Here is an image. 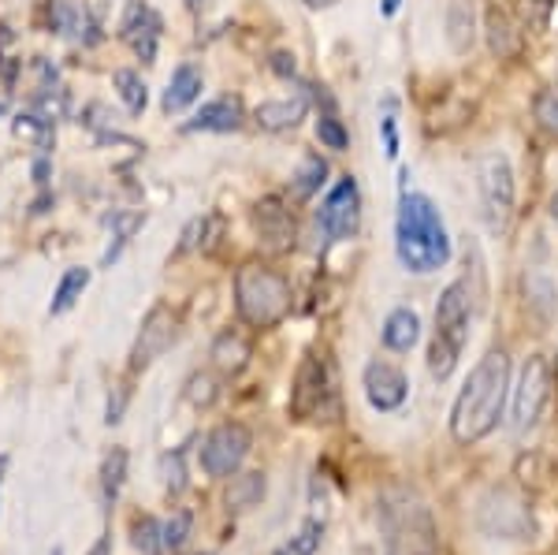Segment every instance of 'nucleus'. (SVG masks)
Masks as SVG:
<instances>
[{"instance_id":"obj_1","label":"nucleus","mask_w":558,"mask_h":555,"mask_svg":"<svg viewBox=\"0 0 558 555\" xmlns=\"http://www.w3.org/2000/svg\"><path fill=\"white\" fill-rule=\"evenodd\" d=\"M510 396V354L495 347L473 365L451 407V436L458 444H481L502 422V407Z\"/></svg>"},{"instance_id":"obj_2","label":"nucleus","mask_w":558,"mask_h":555,"mask_svg":"<svg viewBox=\"0 0 558 555\" xmlns=\"http://www.w3.org/2000/svg\"><path fill=\"white\" fill-rule=\"evenodd\" d=\"M395 254L399 265L413 276L439 273L451 262V236L444 228L436 202L428 194H399V217H395Z\"/></svg>"},{"instance_id":"obj_3","label":"nucleus","mask_w":558,"mask_h":555,"mask_svg":"<svg viewBox=\"0 0 558 555\" xmlns=\"http://www.w3.org/2000/svg\"><path fill=\"white\" fill-rule=\"evenodd\" d=\"M470 325H473L470 280L447 283L436 302V328H432V343H428V373L436 381H447L458 370V358H462L465 343H470Z\"/></svg>"},{"instance_id":"obj_4","label":"nucleus","mask_w":558,"mask_h":555,"mask_svg":"<svg viewBox=\"0 0 558 555\" xmlns=\"http://www.w3.org/2000/svg\"><path fill=\"white\" fill-rule=\"evenodd\" d=\"M235 310L250 328H276L291 313V283L272 265L246 262L235 273Z\"/></svg>"},{"instance_id":"obj_5","label":"nucleus","mask_w":558,"mask_h":555,"mask_svg":"<svg viewBox=\"0 0 558 555\" xmlns=\"http://www.w3.org/2000/svg\"><path fill=\"white\" fill-rule=\"evenodd\" d=\"M336 388H339L336 365L324 354H305L299 373H294L291 414L299 422H328V418H336V399H339Z\"/></svg>"},{"instance_id":"obj_6","label":"nucleus","mask_w":558,"mask_h":555,"mask_svg":"<svg viewBox=\"0 0 558 555\" xmlns=\"http://www.w3.org/2000/svg\"><path fill=\"white\" fill-rule=\"evenodd\" d=\"M476 526L488 536H495V541H529L536 530L533 504H529L525 492L499 485L481 499V507H476Z\"/></svg>"},{"instance_id":"obj_7","label":"nucleus","mask_w":558,"mask_h":555,"mask_svg":"<svg viewBox=\"0 0 558 555\" xmlns=\"http://www.w3.org/2000/svg\"><path fill=\"white\" fill-rule=\"evenodd\" d=\"M476 191H481V209L492 231H507L514 217V168L507 154H484L476 168Z\"/></svg>"},{"instance_id":"obj_8","label":"nucleus","mask_w":558,"mask_h":555,"mask_svg":"<svg viewBox=\"0 0 558 555\" xmlns=\"http://www.w3.org/2000/svg\"><path fill=\"white\" fill-rule=\"evenodd\" d=\"M387 555H439V533L428 507H387Z\"/></svg>"},{"instance_id":"obj_9","label":"nucleus","mask_w":558,"mask_h":555,"mask_svg":"<svg viewBox=\"0 0 558 555\" xmlns=\"http://www.w3.org/2000/svg\"><path fill=\"white\" fill-rule=\"evenodd\" d=\"M551 388H555V370L547 365L544 354H533L521 365V377L514 388V422H510L514 433H529L539 422L544 407L551 402Z\"/></svg>"},{"instance_id":"obj_10","label":"nucleus","mask_w":558,"mask_h":555,"mask_svg":"<svg viewBox=\"0 0 558 555\" xmlns=\"http://www.w3.org/2000/svg\"><path fill=\"white\" fill-rule=\"evenodd\" d=\"M317 224L328 243H343V239L357 236V228H362V191H357L354 176H343L331 186L328 198L317 209Z\"/></svg>"},{"instance_id":"obj_11","label":"nucleus","mask_w":558,"mask_h":555,"mask_svg":"<svg viewBox=\"0 0 558 555\" xmlns=\"http://www.w3.org/2000/svg\"><path fill=\"white\" fill-rule=\"evenodd\" d=\"M250 447H254V436H250L246 425H239V422L216 425L202 441V470L209 473V478H231V473H239V467L246 462Z\"/></svg>"},{"instance_id":"obj_12","label":"nucleus","mask_w":558,"mask_h":555,"mask_svg":"<svg viewBox=\"0 0 558 555\" xmlns=\"http://www.w3.org/2000/svg\"><path fill=\"white\" fill-rule=\"evenodd\" d=\"M362 388H365L368 407L380 410V414H395V410H402L410 399L407 373H402L395 362H384V358H373V362L365 365Z\"/></svg>"},{"instance_id":"obj_13","label":"nucleus","mask_w":558,"mask_h":555,"mask_svg":"<svg viewBox=\"0 0 558 555\" xmlns=\"http://www.w3.org/2000/svg\"><path fill=\"white\" fill-rule=\"evenodd\" d=\"M179 336V317L168 306H153L146 313L138 328V339H134V351H131V370H149L168 347L175 343Z\"/></svg>"},{"instance_id":"obj_14","label":"nucleus","mask_w":558,"mask_h":555,"mask_svg":"<svg viewBox=\"0 0 558 555\" xmlns=\"http://www.w3.org/2000/svg\"><path fill=\"white\" fill-rule=\"evenodd\" d=\"M254 228L257 239L268 254H283V250L294 246V236H299V224H294V213L287 209L283 198H260L254 205Z\"/></svg>"},{"instance_id":"obj_15","label":"nucleus","mask_w":558,"mask_h":555,"mask_svg":"<svg viewBox=\"0 0 558 555\" xmlns=\"http://www.w3.org/2000/svg\"><path fill=\"white\" fill-rule=\"evenodd\" d=\"M160 15L153 12L149 4L134 0L128 8V20H123V38L131 41V49L142 57V64H153L157 60V41H160Z\"/></svg>"},{"instance_id":"obj_16","label":"nucleus","mask_w":558,"mask_h":555,"mask_svg":"<svg viewBox=\"0 0 558 555\" xmlns=\"http://www.w3.org/2000/svg\"><path fill=\"white\" fill-rule=\"evenodd\" d=\"M246 109H242L239 97H216V101L202 105V112L186 123V131H209V134H231L242 128Z\"/></svg>"},{"instance_id":"obj_17","label":"nucleus","mask_w":558,"mask_h":555,"mask_svg":"<svg viewBox=\"0 0 558 555\" xmlns=\"http://www.w3.org/2000/svg\"><path fill=\"white\" fill-rule=\"evenodd\" d=\"M484 34H488L492 57H499V60H518L521 57V45H525V38H521L514 20H510L502 8H488V12H484Z\"/></svg>"},{"instance_id":"obj_18","label":"nucleus","mask_w":558,"mask_h":555,"mask_svg":"<svg viewBox=\"0 0 558 555\" xmlns=\"http://www.w3.org/2000/svg\"><path fill=\"white\" fill-rule=\"evenodd\" d=\"M444 31H447V45H451L458 57L473 49V41H476V8H473V0H447Z\"/></svg>"},{"instance_id":"obj_19","label":"nucleus","mask_w":558,"mask_h":555,"mask_svg":"<svg viewBox=\"0 0 558 555\" xmlns=\"http://www.w3.org/2000/svg\"><path fill=\"white\" fill-rule=\"evenodd\" d=\"M380 339H384L387 351H395V354L413 351V347H417V339H421V317H417V310L399 306V310L387 313Z\"/></svg>"},{"instance_id":"obj_20","label":"nucleus","mask_w":558,"mask_h":555,"mask_svg":"<svg viewBox=\"0 0 558 555\" xmlns=\"http://www.w3.org/2000/svg\"><path fill=\"white\" fill-rule=\"evenodd\" d=\"M213 365L220 373H228V377H235V373H242L250 365V358H254V347H250V339L235 333V328H228V333H220L213 339Z\"/></svg>"},{"instance_id":"obj_21","label":"nucleus","mask_w":558,"mask_h":555,"mask_svg":"<svg viewBox=\"0 0 558 555\" xmlns=\"http://www.w3.org/2000/svg\"><path fill=\"white\" fill-rule=\"evenodd\" d=\"M305 112H310V101L299 94V97H283V101L257 105L254 120H257V128H265V131H291L305 120Z\"/></svg>"},{"instance_id":"obj_22","label":"nucleus","mask_w":558,"mask_h":555,"mask_svg":"<svg viewBox=\"0 0 558 555\" xmlns=\"http://www.w3.org/2000/svg\"><path fill=\"white\" fill-rule=\"evenodd\" d=\"M197 97H202V71L194 64H179L172 71V79H168V89H165V101H160V109L168 116L172 112H183L186 105H194Z\"/></svg>"},{"instance_id":"obj_23","label":"nucleus","mask_w":558,"mask_h":555,"mask_svg":"<svg viewBox=\"0 0 558 555\" xmlns=\"http://www.w3.org/2000/svg\"><path fill=\"white\" fill-rule=\"evenodd\" d=\"M265 473L250 470V473H231V485L223 492V504H228V511H254V507L265 499Z\"/></svg>"},{"instance_id":"obj_24","label":"nucleus","mask_w":558,"mask_h":555,"mask_svg":"<svg viewBox=\"0 0 558 555\" xmlns=\"http://www.w3.org/2000/svg\"><path fill=\"white\" fill-rule=\"evenodd\" d=\"M324 179H328V160L317 157V154L302 157L299 172H294V179H291V194L299 202H310L313 194H317L320 186H324Z\"/></svg>"},{"instance_id":"obj_25","label":"nucleus","mask_w":558,"mask_h":555,"mask_svg":"<svg viewBox=\"0 0 558 555\" xmlns=\"http://www.w3.org/2000/svg\"><path fill=\"white\" fill-rule=\"evenodd\" d=\"M86 283H89V268H83V265L68 268V273L60 276V283H57V294H52V302H49L52 317H60V313H68L71 306H75V302L83 299Z\"/></svg>"},{"instance_id":"obj_26","label":"nucleus","mask_w":558,"mask_h":555,"mask_svg":"<svg viewBox=\"0 0 558 555\" xmlns=\"http://www.w3.org/2000/svg\"><path fill=\"white\" fill-rule=\"evenodd\" d=\"M123 481H128V451H123V447H112V451H108V459H105V467H101V499H105V507L116 504Z\"/></svg>"},{"instance_id":"obj_27","label":"nucleus","mask_w":558,"mask_h":555,"mask_svg":"<svg viewBox=\"0 0 558 555\" xmlns=\"http://www.w3.org/2000/svg\"><path fill=\"white\" fill-rule=\"evenodd\" d=\"M131 544L142 555H160V552H165V526H160L157 518H149V515L134 518V522H131Z\"/></svg>"},{"instance_id":"obj_28","label":"nucleus","mask_w":558,"mask_h":555,"mask_svg":"<svg viewBox=\"0 0 558 555\" xmlns=\"http://www.w3.org/2000/svg\"><path fill=\"white\" fill-rule=\"evenodd\" d=\"M49 23L57 26V34H64V38H78V34L86 31V12L75 0H52Z\"/></svg>"},{"instance_id":"obj_29","label":"nucleus","mask_w":558,"mask_h":555,"mask_svg":"<svg viewBox=\"0 0 558 555\" xmlns=\"http://www.w3.org/2000/svg\"><path fill=\"white\" fill-rule=\"evenodd\" d=\"M112 83H116V89H120V97H123V105L138 116V112H146V105H149V89H146V83H142V75L138 71H116L112 75Z\"/></svg>"},{"instance_id":"obj_30","label":"nucleus","mask_w":558,"mask_h":555,"mask_svg":"<svg viewBox=\"0 0 558 555\" xmlns=\"http://www.w3.org/2000/svg\"><path fill=\"white\" fill-rule=\"evenodd\" d=\"M317 138H320V146H328V149L350 146V134L343 128V120L336 116V105H328V109L317 116Z\"/></svg>"},{"instance_id":"obj_31","label":"nucleus","mask_w":558,"mask_h":555,"mask_svg":"<svg viewBox=\"0 0 558 555\" xmlns=\"http://www.w3.org/2000/svg\"><path fill=\"white\" fill-rule=\"evenodd\" d=\"M194 533V515L191 511H175L172 522L165 526V548L168 552H183V544L191 541Z\"/></svg>"},{"instance_id":"obj_32","label":"nucleus","mask_w":558,"mask_h":555,"mask_svg":"<svg viewBox=\"0 0 558 555\" xmlns=\"http://www.w3.org/2000/svg\"><path fill=\"white\" fill-rule=\"evenodd\" d=\"M216 396H220V388H216V381L209 373H194V377L186 381V399H191L197 410H209Z\"/></svg>"},{"instance_id":"obj_33","label":"nucleus","mask_w":558,"mask_h":555,"mask_svg":"<svg viewBox=\"0 0 558 555\" xmlns=\"http://www.w3.org/2000/svg\"><path fill=\"white\" fill-rule=\"evenodd\" d=\"M533 112H536V123H539V128L558 134V89H544V94H536Z\"/></svg>"},{"instance_id":"obj_34","label":"nucleus","mask_w":558,"mask_h":555,"mask_svg":"<svg viewBox=\"0 0 558 555\" xmlns=\"http://www.w3.org/2000/svg\"><path fill=\"white\" fill-rule=\"evenodd\" d=\"M160 473H165V488L179 496V492L186 488V470H183V451H172L165 455V462H160Z\"/></svg>"},{"instance_id":"obj_35","label":"nucleus","mask_w":558,"mask_h":555,"mask_svg":"<svg viewBox=\"0 0 558 555\" xmlns=\"http://www.w3.org/2000/svg\"><path fill=\"white\" fill-rule=\"evenodd\" d=\"M380 131H384V149H387V157H399V128H395V105H391V101H384Z\"/></svg>"},{"instance_id":"obj_36","label":"nucleus","mask_w":558,"mask_h":555,"mask_svg":"<svg viewBox=\"0 0 558 555\" xmlns=\"http://www.w3.org/2000/svg\"><path fill=\"white\" fill-rule=\"evenodd\" d=\"M123 407H128V388H116V399H108V418L105 422L108 425H116V422H123Z\"/></svg>"},{"instance_id":"obj_37","label":"nucleus","mask_w":558,"mask_h":555,"mask_svg":"<svg viewBox=\"0 0 558 555\" xmlns=\"http://www.w3.org/2000/svg\"><path fill=\"white\" fill-rule=\"evenodd\" d=\"M272 68L279 71V75H294V57H287V52H276Z\"/></svg>"},{"instance_id":"obj_38","label":"nucleus","mask_w":558,"mask_h":555,"mask_svg":"<svg viewBox=\"0 0 558 555\" xmlns=\"http://www.w3.org/2000/svg\"><path fill=\"white\" fill-rule=\"evenodd\" d=\"M34 179H38L41 186L49 183V160H45V157H38V160H34Z\"/></svg>"},{"instance_id":"obj_39","label":"nucleus","mask_w":558,"mask_h":555,"mask_svg":"<svg viewBox=\"0 0 558 555\" xmlns=\"http://www.w3.org/2000/svg\"><path fill=\"white\" fill-rule=\"evenodd\" d=\"M89 555H112V536H101V541H97V548L94 552H89Z\"/></svg>"},{"instance_id":"obj_40","label":"nucleus","mask_w":558,"mask_h":555,"mask_svg":"<svg viewBox=\"0 0 558 555\" xmlns=\"http://www.w3.org/2000/svg\"><path fill=\"white\" fill-rule=\"evenodd\" d=\"M399 8H402V0H380V12L384 15H395Z\"/></svg>"},{"instance_id":"obj_41","label":"nucleus","mask_w":558,"mask_h":555,"mask_svg":"<svg viewBox=\"0 0 558 555\" xmlns=\"http://www.w3.org/2000/svg\"><path fill=\"white\" fill-rule=\"evenodd\" d=\"M272 555H305V552L299 548V544H294V541H291V544H283V548H276Z\"/></svg>"},{"instance_id":"obj_42","label":"nucleus","mask_w":558,"mask_h":555,"mask_svg":"<svg viewBox=\"0 0 558 555\" xmlns=\"http://www.w3.org/2000/svg\"><path fill=\"white\" fill-rule=\"evenodd\" d=\"M551 220L558 224V194H555V198H551Z\"/></svg>"},{"instance_id":"obj_43","label":"nucleus","mask_w":558,"mask_h":555,"mask_svg":"<svg viewBox=\"0 0 558 555\" xmlns=\"http://www.w3.org/2000/svg\"><path fill=\"white\" fill-rule=\"evenodd\" d=\"M4 470H8V455H0V478H4Z\"/></svg>"},{"instance_id":"obj_44","label":"nucleus","mask_w":558,"mask_h":555,"mask_svg":"<svg viewBox=\"0 0 558 555\" xmlns=\"http://www.w3.org/2000/svg\"><path fill=\"white\" fill-rule=\"evenodd\" d=\"M310 4H313V8H317V4H328V0H310Z\"/></svg>"},{"instance_id":"obj_45","label":"nucleus","mask_w":558,"mask_h":555,"mask_svg":"<svg viewBox=\"0 0 558 555\" xmlns=\"http://www.w3.org/2000/svg\"><path fill=\"white\" fill-rule=\"evenodd\" d=\"M186 4H191V8H197V4H202V0H186Z\"/></svg>"},{"instance_id":"obj_46","label":"nucleus","mask_w":558,"mask_h":555,"mask_svg":"<svg viewBox=\"0 0 558 555\" xmlns=\"http://www.w3.org/2000/svg\"><path fill=\"white\" fill-rule=\"evenodd\" d=\"M555 381H558V354H555Z\"/></svg>"},{"instance_id":"obj_47","label":"nucleus","mask_w":558,"mask_h":555,"mask_svg":"<svg viewBox=\"0 0 558 555\" xmlns=\"http://www.w3.org/2000/svg\"><path fill=\"white\" fill-rule=\"evenodd\" d=\"M52 555H64V548H52Z\"/></svg>"},{"instance_id":"obj_48","label":"nucleus","mask_w":558,"mask_h":555,"mask_svg":"<svg viewBox=\"0 0 558 555\" xmlns=\"http://www.w3.org/2000/svg\"><path fill=\"white\" fill-rule=\"evenodd\" d=\"M197 555H213V552H197Z\"/></svg>"}]
</instances>
